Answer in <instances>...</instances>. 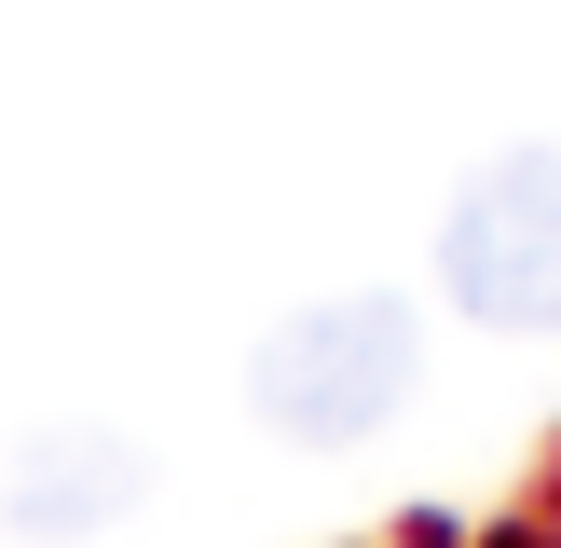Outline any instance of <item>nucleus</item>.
Wrapping results in <instances>:
<instances>
[{"label": "nucleus", "instance_id": "obj_1", "mask_svg": "<svg viewBox=\"0 0 561 548\" xmlns=\"http://www.w3.org/2000/svg\"><path fill=\"white\" fill-rule=\"evenodd\" d=\"M247 398L274 438H370L411 398V316L398 301H316L247 356Z\"/></svg>", "mask_w": 561, "mask_h": 548}, {"label": "nucleus", "instance_id": "obj_2", "mask_svg": "<svg viewBox=\"0 0 561 548\" xmlns=\"http://www.w3.org/2000/svg\"><path fill=\"white\" fill-rule=\"evenodd\" d=\"M453 301L480 329H561V151H507L453 206Z\"/></svg>", "mask_w": 561, "mask_h": 548}, {"label": "nucleus", "instance_id": "obj_3", "mask_svg": "<svg viewBox=\"0 0 561 548\" xmlns=\"http://www.w3.org/2000/svg\"><path fill=\"white\" fill-rule=\"evenodd\" d=\"M110 507H137V453L110 425L27 438V466H14V521H27V535H82V521H110Z\"/></svg>", "mask_w": 561, "mask_h": 548}, {"label": "nucleus", "instance_id": "obj_4", "mask_svg": "<svg viewBox=\"0 0 561 548\" xmlns=\"http://www.w3.org/2000/svg\"><path fill=\"white\" fill-rule=\"evenodd\" d=\"M507 548H561V535H507Z\"/></svg>", "mask_w": 561, "mask_h": 548}]
</instances>
